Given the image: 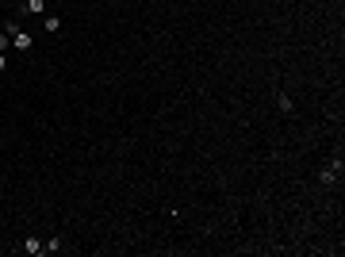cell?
Instances as JSON below:
<instances>
[{
  "mask_svg": "<svg viewBox=\"0 0 345 257\" xmlns=\"http://www.w3.org/2000/svg\"><path fill=\"white\" fill-rule=\"evenodd\" d=\"M4 69H8V58H4V54H0V73H4Z\"/></svg>",
  "mask_w": 345,
  "mask_h": 257,
  "instance_id": "52a82bcc",
  "label": "cell"
},
{
  "mask_svg": "<svg viewBox=\"0 0 345 257\" xmlns=\"http://www.w3.org/2000/svg\"><path fill=\"white\" fill-rule=\"evenodd\" d=\"M23 15H46V0H23Z\"/></svg>",
  "mask_w": 345,
  "mask_h": 257,
  "instance_id": "6da1fadb",
  "label": "cell"
},
{
  "mask_svg": "<svg viewBox=\"0 0 345 257\" xmlns=\"http://www.w3.org/2000/svg\"><path fill=\"white\" fill-rule=\"evenodd\" d=\"M43 31H50V35H54V31H61V15L46 12V15H43Z\"/></svg>",
  "mask_w": 345,
  "mask_h": 257,
  "instance_id": "7a4b0ae2",
  "label": "cell"
},
{
  "mask_svg": "<svg viewBox=\"0 0 345 257\" xmlns=\"http://www.w3.org/2000/svg\"><path fill=\"white\" fill-rule=\"evenodd\" d=\"M23 250L35 257V254H43V242H39V238H27V242H23Z\"/></svg>",
  "mask_w": 345,
  "mask_h": 257,
  "instance_id": "3957f363",
  "label": "cell"
},
{
  "mask_svg": "<svg viewBox=\"0 0 345 257\" xmlns=\"http://www.w3.org/2000/svg\"><path fill=\"white\" fill-rule=\"evenodd\" d=\"M276 104H280V111H292V107H296V104H292V96H288V92H280V96H276Z\"/></svg>",
  "mask_w": 345,
  "mask_h": 257,
  "instance_id": "5b68a950",
  "label": "cell"
},
{
  "mask_svg": "<svg viewBox=\"0 0 345 257\" xmlns=\"http://www.w3.org/2000/svg\"><path fill=\"white\" fill-rule=\"evenodd\" d=\"M43 254H61V238H50V242H43Z\"/></svg>",
  "mask_w": 345,
  "mask_h": 257,
  "instance_id": "277c9868",
  "label": "cell"
},
{
  "mask_svg": "<svg viewBox=\"0 0 345 257\" xmlns=\"http://www.w3.org/2000/svg\"><path fill=\"white\" fill-rule=\"evenodd\" d=\"M8 46H12V39H8V35H0V54L8 50Z\"/></svg>",
  "mask_w": 345,
  "mask_h": 257,
  "instance_id": "8992f818",
  "label": "cell"
}]
</instances>
